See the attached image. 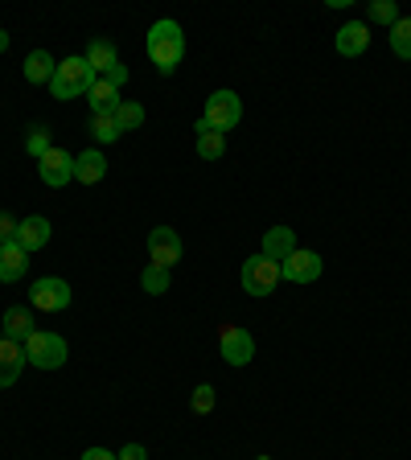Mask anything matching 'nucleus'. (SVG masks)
<instances>
[{"label": "nucleus", "mask_w": 411, "mask_h": 460, "mask_svg": "<svg viewBox=\"0 0 411 460\" xmlns=\"http://www.w3.org/2000/svg\"><path fill=\"white\" fill-rule=\"evenodd\" d=\"M144 50H149V58H152V66L161 70V75H173L177 66H181V58H185V33H181V25L177 21H157L149 29V37H144Z\"/></svg>", "instance_id": "nucleus-1"}, {"label": "nucleus", "mask_w": 411, "mask_h": 460, "mask_svg": "<svg viewBox=\"0 0 411 460\" xmlns=\"http://www.w3.org/2000/svg\"><path fill=\"white\" fill-rule=\"evenodd\" d=\"M99 83V75L91 70L87 58H66V62H58L54 78H50V95L54 99H78V95H87L91 86Z\"/></svg>", "instance_id": "nucleus-2"}, {"label": "nucleus", "mask_w": 411, "mask_h": 460, "mask_svg": "<svg viewBox=\"0 0 411 460\" xmlns=\"http://www.w3.org/2000/svg\"><path fill=\"white\" fill-rule=\"evenodd\" d=\"M66 337L62 333H45V329H37L25 342V358H29V366H37V370H62L66 366Z\"/></svg>", "instance_id": "nucleus-3"}, {"label": "nucleus", "mask_w": 411, "mask_h": 460, "mask_svg": "<svg viewBox=\"0 0 411 460\" xmlns=\"http://www.w3.org/2000/svg\"><path fill=\"white\" fill-rule=\"evenodd\" d=\"M238 279H243V292H247V296H271L276 284H280V263L260 251V255H251L247 263H243V276Z\"/></svg>", "instance_id": "nucleus-4"}, {"label": "nucleus", "mask_w": 411, "mask_h": 460, "mask_svg": "<svg viewBox=\"0 0 411 460\" xmlns=\"http://www.w3.org/2000/svg\"><path fill=\"white\" fill-rule=\"evenodd\" d=\"M70 300H75V292H70V284L62 276H42L29 288V309H42V312H66Z\"/></svg>", "instance_id": "nucleus-5"}, {"label": "nucleus", "mask_w": 411, "mask_h": 460, "mask_svg": "<svg viewBox=\"0 0 411 460\" xmlns=\"http://www.w3.org/2000/svg\"><path fill=\"white\" fill-rule=\"evenodd\" d=\"M206 124L214 132H230L238 128V119H243V99L235 91H214V95L206 99Z\"/></svg>", "instance_id": "nucleus-6"}, {"label": "nucleus", "mask_w": 411, "mask_h": 460, "mask_svg": "<svg viewBox=\"0 0 411 460\" xmlns=\"http://www.w3.org/2000/svg\"><path fill=\"white\" fill-rule=\"evenodd\" d=\"M149 259L152 268H165V271H173L181 263V235L173 226H152L149 230Z\"/></svg>", "instance_id": "nucleus-7"}, {"label": "nucleus", "mask_w": 411, "mask_h": 460, "mask_svg": "<svg viewBox=\"0 0 411 460\" xmlns=\"http://www.w3.org/2000/svg\"><path fill=\"white\" fill-rule=\"evenodd\" d=\"M218 353H222L227 366H247L255 358V337L247 329H238V325H227L218 333Z\"/></svg>", "instance_id": "nucleus-8"}, {"label": "nucleus", "mask_w": 411, "mask_h": 460, "mask_svg": "<svg viewBox=\"0 0 411 460\" xmlns=\"http://www.w3.org/2000/svg\"><path fill=\"white\" fill-rule=\"evenodd\" d=\"M321 271H325L321 255L317 251H301V246L280 263V279H288V284H313Z\"/></svg>", "instance_id": "nucleus-9"}, {"label": "nucleus", "mask_w": 411, "mask_h": 460, "mask_svg": "<svg viewBox=\"0 0 411 460\" xmlns=\"http://www.w3.org/2000/svg\"><path fill=\"white\" fill-rule=\"evenodd\" d=\"M37 173H42V182L50 185V190H62V185L75 182V157L66 149H50L42 161H37Z\"/></svg>", "instance_id": "nucleus-10"}, {"label": "nucleus", "mask_w": 411, "mask_h": 460, "mask_svg": "<svg viewBox=\"0 0 411 460\" xmlns=\"http://www.w3.org/2000/svg\"><path fill=\"white\" fill-rule=\"evenodd\" d=\"M25 366H29V358H25V345L21 342H9V337H0V391L17 383Z\"/></svg>", "instance_id": "nucleus-11"}, {"label": "nucleus", "mask_w": 411, "mask_h": 460, "mask_svg": "<svg viewBox=\"0 0 411 460\" xmlns=\"http://www.w3.org/2000/svg\"><path fill=\"white\" fill-rule=\"evenodd\" d=\"M29 271V251H25L17 238L12 243H0V284H12Z\"/></svg>", "instance_id": "nucleus-12"}, {"label": "nucleus", "mask_w": 411, "mask_h": 460, "mask_svg": "<svg viewBox=\"0 0 411 460\" xmlns=\"http://www.w3.org/2000/svg\"><path fill=\"white\" fill-rule=\"evenodd\" d=\"M108 177V157L99 149H87V152H78L75 157V182L78 185H95Z\"/></svg>", "instance_id": "nucleus-13"}, {"label": "nucleus", "mask_w": 411, "mask_h": 460, "mask_svg": "<svg viewBox=\"0 0 411 460\" xmlns=\"http://www.w3.org/2000/svg\"><path fill=\"white\" fill-rule=\"evenodd\" d=\"M367 45H370V29L362 21H350V25L337 29V54H342V58L367 54Z\"/></svg>", "instance_id": "nucleus-14"}, {"label": "nucleus", "mask_w": 411, "mask_h": 460, "mask_svg": "<svg viewBox=\"0 0 411 460\" xmlns=\"http://www.w3.org/2000/svg\"><path fill=\"white\" fill-rule=\"evenodd\" d=\"M50 230H54V226L45 222L42 214H33V218H25V222H17V243H21L25 251H42V246L50 243Z\"/></svg>", "instance_id": "nucleus-15"}, {"label": "nucleus", "mask_w": 411, "mask_h": 460, "mask_svg": "<svg viewBox=\"0 0 411 460\" xmlns=\"http://www.w3.org/2000/svg\"><path fill=\"white\" fill-rule=\"evenodd\" d=\"M33 333H37V325H33V309H21V304H12L9 312H4V337L9 342H29Z\"/></svg>", "instance_id": "nucleus-16"}, {"label": "nucleus", "mask_w": 411, "mask_h": 460, "mask_svg": "<svg viewBox=\"0 0 411 460\" xmlns=\"http://www.w3.org/2000/svg\"><path fill=\"white\" fill-rule=\"evenodd\" d=\"M293 251H296V230H288V226H271L263 235V255L276 259V263H284Z\"/></svg>", "instance_id": "nucleus-17"}, {"label": "nucleus", "mask_w": 411, "mask_h": 460, "mask_svg": "<svg viewBox=\"0 0 411 460\" xmlns=\"http://www.w3.org/2000/svg\"><path fill=\"white\" fill-rule=\"evenodd\" d=\"M222 152H227V136L214 132L206 119H197V157H202V161H218Z\"/></svg>", "instance_id": "nucleus-18"}, {"label": "nucleus", "mask_w": 411, "mask_h": 460, "mask_svg": "<svg viewBox=\"0 0 411 460\" xmlns=\"http://www.w3.org/2000/svg\"><path fill=\"white\" fill-rule=\"evenodd\" d=\"M87 95H91V111H95V116H116V108H119V103H124L116 86H111V83H103V78H99V83L91 86Z\"/></svg>", "instance_id": "nucleus-19"}, {"label": "nucleus", "mask_w": 411, "mask_h": 460, "mask_svg": "<svg viewBox=\"0 0 411 460\" xmlns=\"http://www.w3.org/2000/svg\"><path fill=\"white\" fill-rule=\"evenodd\" d=\"M54 70H58V62L45 54V50H33V54L25 58V78H29V83H50Z\"/></svg>", "instance_id": "nucleus-20"}, {"label": "nucleus", "mask_w": 411, "mask_h": 460, "mask_svg": "<svg viewBox=\"0 0 411 460\" xmlns=\"http://www.w3.org/2000/svg\"><path fill=\"white\" fill-rule=\"evenodd\" d=\"M83 58L91 62V70H95V75H103V70H111V66L119 62V54H116V45H111V42H91Z\"/></svg>", "instance_id": "nucleus-21"}, {"label": "nucleus", "mask_w": 411, "mask_h": 460, "mask_svg": "<svg viewBox=\"0 0 411 460\" xmlns=\"http://www.w3.org/2000/svg\"><path fill=\"white\" fill-rule=\"evenodd\" d=\"M391 50L407 62L411 58V17H399V21L391 25Z\"/></svg>", "instance_id": "nucleus-22"}, {"label": "nucleus", "mask_w": 411, "mask_h": 460, "mask_svg": "<svg viewBox=\"0 0 411 460\" xmlns=\"http://www.w3.org/2000/svg\"><path fill=\"white\" fill-rule=\"evenodd\" d=\"M116 124H119V132H136L144 124V108L141 103H132V99H124L116 108Z\"/></svg>", "instance_id": "nucleus-23"}, {"label": "nucleus", "mask_w": 411, "mask_h": 460, "mask_svg": "<svg viewBox=\"0 0 411 460\" xmlns=\"http://www.w3.org/2000/svg\"><path fill=\"white\" fill-rule=\"evenodd\" d=\"M91 136H95L99 144H116L124 132H119L116 116H91Z\"/></svg>", "instance_id": "nucleus-24"}, {"label": "nucleus", "mask_w": 411, "mask_h": 460, "mask_svg": "<svg viewBox=\"0 0 411 460\" xmlns=\"http://www.w3.org/2000/svg\"><path fill=\"white\" fill-rule=\"evenodd\" d=\"M141 288L149 292V296H165V292H169V271L149 263V268L141 271Z\"/></svg>", "instance_id": "nucleus-25"}, {"label": "nucleus", "mask_w": 411, "mask_h": 460, "mask_svg": "<svg viewBox=\"0 0 411 460\" xmlns=\"http://www.w3.org/2000/svg\"><path fill=\"white\" fill-rule=\"evenodd\" d=\"M25 149H29L33 161H42L45 152L54 149V144H50V132H45V124H33V128H29V140H25Z\"/></svg>", "instance_id": "nucleus-26"}, {"label": "nucleus", "mask_w": 411, "mask_h": 460, "mask_svg": "<svg viewBox=\"0 0 411 460\" xmlns=\"http://www.w3.org/2000/svg\"><path fill=\"white\" fill-rule=\"evenodd\" d=\"M370 21L375 25H395L399 21V4H395V0H375V4H370Z\"/></svg>", "instance_id": "nucleus-27"}, {"label": "nucleus", "mask_w": 411, "mask_h": 460, "mask_svg": "<svg viewBox=\"0 0 411 460\" xmlns=\"http://www.w3.org/2000/svg\"><path fill=\"white\" fill-rule=\"evenodd\" d=\"M189 407H194L197 416H206V411H214V386H210V383L197 386L194 399H189Z\"/></svg>", "instance_id": "nucleus-28"}, {"label": "nucleus", "mask_w": 411, "mask_h": 460, "mask_svg": "<svg viewBox=\"0 0 411 460\" xmlns=\"http://www.w3.org/2000/svg\"><path fill=\"white\" fill-rule=\"evenodd\" d=\"M99 78H103V83H111V86H116V91H119V86H124V83H128V66H111V70H103V75H99Z\"/></svg>", "instance_id": "nucleus-29"}, {"label": "nucleus", "mask_w": 411, "mask_h": 460, "mask_svg": "<svg viewBox=\"0 0 411 460\" xmlns=\"http://www.w3.org/2000/svg\"><path fill=\"white\" fill-rule=\"evenodd\" d=\"M12 238H17V218L0 214V243H12Z\"/></svg>", "instance_id": "nucleus-30"}, {"label": "nucleus", "mask_w": 411, "mask_h": 460, "mask_svg": "<svg viewBox=\"0 0 411 460\" xmlns=\"http://www.w3.org/2000/svg\"><path fill=\"white\" fill-rule=\"evenodd\" d=\"M119 460H149V452H144V444H128L124 452H116Z\"/></svg>", "instance_id": "nucleus-31"}, {"label": "nucleus", "mask_w": 411, "mask_h": 460, "mask_svg": "<svg viewBox=\"0 0 411 460\" xmlns=\"http://www.w3.org/2000/svg\"><path fill=\"white\" fill-rule=\"evenodd\" d=\"M83 460H119L116 452H108V448H87L83 452Z\"/></svg>", "instance_id": "nucleus-32"}, {"label": "nucleus", "mask_w": 411, "mask_h": 460, "mask_svg": "<svg viewBox=\"0 0 411 460\" xmlns=\"http://www.w3.org/2000/svg\"><path fill=\"white\" fill-rule=\"evenodd\" d=\"M4 50H9V33L0 29V54H4Z\"/></svg>", "instance_id": "nucleus-33"}, {"label": "nucleus", "mask_w": 411, "mask_h": 460, "mask_svg": "<svg viewBox=\"0 0 411 460\" xmlns=\"http://www.w3.org/2000/svg\"><path fill=\"white\" fill-rule=\"evenodd\" d=\"M255 460H271V456H255Z\"/></svg>", "instance_id": "nucleus-34"}]
</instances>
